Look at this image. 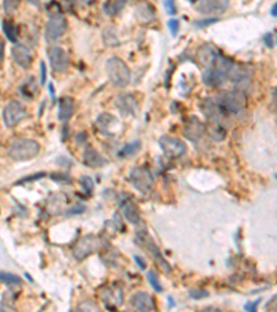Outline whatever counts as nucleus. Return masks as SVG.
Instances as JSON below:
<instances>
[{"mask_svg":"<svg viewBox=\"0 0 277 312\" xmlns=\"http://www.w3.org/2000/svg\"><path fill=\"white\" fill-rule=\"evenodd\" d=\"M27 111L24 104L19 103L17 100H13L4 105L3 108V121L7 128H14L16 125L21 122L22 118H25Z\"/></svg>","mask_w":277,"mask_h":312,"instance_id":"nucleus-7","label":"nucleus"},{"mask_svg":"<svg viewBox=\"0 0 277 312\" xmlns=\"http://www.w3.org/2000/svg\"><path fill=\"white\" fill-rule=\"evenodd\" d=\"M50 178L55 182H61V183H71V178L64 173H52Z\"/></svg>","mask_w":277,"mask_h":312,"instance_id":"nucleus-35","label":"nucleus"},{"mask_svg":"<svg viewBox=\"0 0 277 312\" xmlns=\"http://www.w3.org/2000/svg\"><path fill=\"white\" fill-rule=\"evenodd\" d=\"M81 185H82V189L86 191V194H92L94 183H93V180L89 176H82L81 178Z\"/></svg>","mask_w":277,"mask_h":312,"instance_id":"nucleus-31","label":"nucleus"},{"mask_svg":"<svg viewBox=\"0 0 277 312\" xmlns=\"http://www.w3.org/2000/svg\"><path fill=\"white\" fill-rule=\"evenodd\" d=\"M1 282L7 286H19L21 284V279L17 275L7 274V272H1Z\"/></svg>","mask_w":277,"mask_h":312,"instance_id":"nucleus-30","label":"nucleus"},{"mask_svg":"<svg viewBox=\"0 0 277 312\" xmlns=\"http://www.w3.org/2000/svg\"><path fill=\"white\" fill-rule=\"evenodd\" d=\"M65 31H67V19L61 14L50 17L46 25V31H45L46 40L49 43H54L64 35Z\"/></svg>","mask_w":277,"mask_h":312,"instance_id":"nucleus-10","label":"nucleus"},{"mask_svg":"<svg viewBox=\"0 0 277 312\" xmlns=\"http://www.w3.org/2000/svg\"><path fill=\"white\" fill-rule=\"evenodd\" d=\"M189 1H191V3H194V1H197V0H189Z\"/></svg>","mask_w":277,"mask_h":312,"instance_id":"nucleus-50","label":"nucleus"},{"mask_svg":"<svg viewBox=\"0 0 277 312\" xmlns=\"http://www.w3.org/2000/svg\"><path fill=\"white\" fill-rule=\"evenodd\" d=\"M105 72L111 84L117 87H126L130 84V69L118 57H111L105 61Z\"/></svg>","mask_w":277,"mask_h":312,"instance_id":"nucleus-2","label":"nucleus"},{"mask_svg":"<svg viewBox=\"0 0 277 312\" xmlns=\"http://www.w3.org/2000/svg\"><path fill=\"white\" fill-rule=\"evenodd\" d=\"M218 53L213 48H211L209 45H204L203 48H200L198 53H197V58L200 61V64L205 68V69H209L215 66L216 60H218Z\"/></svg>","mask_w":277,"mask_h":312,"instance_id":"nucleus-20","label":"nucleus"},{"mask_svg":"<svg viewBox=\"0 0 277 312\" xmlns=\"http://www.w3.org/2000/svg\"><path fill=\"white\" fill-rule=\"evenodd\" d=\"M141 149V143L138 140H135V142H130L128 144H125L120 152H118V157L120 158H128V157H133L136 153Z\"/></svg>","mask_w":277,"mask_h":312,"instance_id":"nucleus-27","label":"nucleus"},{"mask_svg":"<svg viewBox=\"0 0 277 312\" xmlns=\"http://www.w3.org/2000/svg\"><path fill=\"white\" fill-rule=\"evenodd\" d=\"M103 40L107 46H118L120 45V40L117 38V34H115V29L114 28H107L104 29L103 32Z\"/></svg>","mask_w":277,"mask_h":312,"instance_id":"nucleus-28","label":"nucleus"},{"mask_svg":"<svg viewBox=\"0 0 277 312\" xmlns=\"http://www.w3.org/2000/svg\"><path fill=\"white\" fill-rule=\"evenodd\" d=\"M263 42L266 43L268 48H272V46H273V36H272V34H266V35L263 36Z\"/></svg>","mask_w":277,"mask_h":312,"instance_id":"nucleus-42","label":"nucleus"},{"mask_svg":"<svg viewBox=\"0 0 277 312\" xmlns=\"http://www.w3.org/2000/svg\"><path fill=\"white\" fill-rule=\"evenodd\" d=\"M260 304V300H257V301H254V303H247L244 305V310L245 311H257V308H258V305Z\"/></svg>","mask_w":277,"mask_h":312,"instance_id":"nucleus-38","label":"nucleus"},{"mask_svg":"<svg viewBox=\"0 0 277 312\" xmlns=\"http://www.w3.org/2000/svg\"><path fill=\"white\" fill-rule=\"evenodd\" d=\"M207 132L211 136V139L216 140V142H221L226 136V128L223 123L209 122L207 125Z\"/></svg>","mask_w":277,"mask_h":312,"instance_id":"nucleus-24","label":"nucleus"},{"mask_svg":"<svg viewBox=\"0 0 277 312\" xmlns=\"http://www.w3.org/2000/svg\"><path fill=\"white\" fill-rule=\"evenodd\" d=\"M266 308L268 310H273V311H277V295H275L270 301L266 305Z\"/></svg>","mask_w":277,"mask_h":312,"instance_id":"nucleus-41","label":"nucleus"},{"mask_svg":"<svg viewBox=\"0 0 277 312\" xmlns=\"http://www.w3.org/2000/svg\"><path fill=\"white\" fill-rule=\"evenodd\" d=\"M82 162L86 167H89V168H100V167L107 164V161L100 156V153L97 152V150H94L92 146H86L85 147L82 156Z\"/></svg>","mask_w":277,"mask_h":312,"instance_id":"nucleus-19","label":"nucleus"},{"mask_svg":"<svg viewBox=\"0 0 277 312\" xmlns=\"http://www.w3.org/2000/svg\"><path fill=\"white\" fill-rule=\"evenodd\" d=\"M168 28L171 31V34H172L173 36H176L177 32H179V28H180V22L175 18L169 19V21H168Z\"/></svg>","mask_w":277,"mask_h":312,"instance_id":"nucleus-33","label":"nucleus"},{"mask_svg":"<svg viewBox=\"0 0 277 312\" xmlns=\"http://www.w3.org/2000/svg\"><path fill=\"white\" fill-rule=\"evenodd\" d=\"M229 7V0H200L195 4V9L198 13L205 16L222 14Z\"/></svg>","mask_w":277,"mask_h":312,"instance_id":"nucleus-13","label":"nucleus"},{"mask_svg":"<svg viewBox=\"0 0 277 312\" xmlns=\"http://www.w3.org/2000/svg\"><path fill=\"white\" fill-rule=\"evenodd\" d=\"M82 4H92V3H94L96 0H79Z\"/></svg>","mask_w":277,"mask_h":312,"instance_id":"nucleus-48","label":"nucleus"},{"mask_svg":"<svg viewBox=\"0 0 277 312\" xmlns=\"http://www.w3.org/2000/svg\"><path fill=\"white\" fill-rule=\"evenodd\" d=\"M270 14L273 16V17H277V1L273 4V7H272V11H270Z\"/></svg>","mask_w":277,"mask_h":312,"instance_id":"nucleus-45","label":"nucleus"},{"mask_svg":"<svg viewBox=\"0 0 277 312\" xmlns=\"http://www.w3.org/2000/svg\"><path fill=\"white\" fill-rule=\"evenodd\" d=\"M133 258H135V261H136V264H138V266H140V269H146V261H144V260H143L141 257L135 256V257H133Z\"/></svg>","mask_w":277,"mask_h":312,"instance_id":"nucleus-43","label":"nucleus"},{"mask_svg":"<svg viewBox=\"0 0 277 312\" xmlns=\"http://www.w3.org/2000/svg\"><path fill=\"white\" fill-rule=\"evenodd\" d=\"M121 206V211L123 214L125 219L130 222L132 225H138L140 224V211H138V207L129 199L121 200L120 201Z\"/></svg>","mask_w":277,"mask_h":312,"instance_id":"nucleus-18","label":"nucleus"},{"mask_svg":"<svg viewBox=\"0 0 277 312\" xmlns=\"http://www.w3.org/2000/svg\"><path fill=\"white\" fill-rule=\"evenodd\" d=\"M207 132V125L203 123L197 117H189L183 128V133L185 136L191 140V142L197 143L200 142V139L203 138Z\"/></svg>","mask_w":277,"mask_h":312,"instance_id":"nucleus-12","label":"nucleus"},{"mask_svg":"<svg viewBox=\"0 0 277 312\" xmlns=\"http://www.w3.org/2000/svg\"><path fill=\"white\" fill-rule=\"evenodd\" d=\"M115 107L121 111V114L123 115H129L133 117L138 114V100L136 97L130 93H120L115 97Z\"/></svg>","mask_w":277,"mask_h":312,"instance_id":"nucleus-14","label":"nucleus"},{"mask_svg":"<svg viewBox=\"0 0 277 312\" xmlns=\"http://www.w3.org/2000/svg\"><path fill=\"white\" fill-rule=\"evenodd\" d=\"M47 54H49V61H50L52 69L54 72L61 74V72L67 71L68 64H69V60H68V54L65 53L64 49L58 48V46H53V48L49 49Z\"/></svg>","mask_w":277,"mask_h":312,"instance_id":"nucleus-11","label":"nucleus"},{"mask_svg":"<svg viewBox=\"0 0 277 312\" xmlns=\"http://www.w3.org/2000/svg\"><path fill=\"white\" fill-rule=\"evenodd\" d=\"M0 50H1V56H0V60L3 61L4 60V42L0 43Z\"/></svg>","mask_w":277,"mask_h":312,"instance_id":"nucleus-46","label":"nucleus"},{"mask_svg":"<svg viewBox=\"0 0 277 312\" xmlns=\"http://www.w3.org/2000/svg\"><path fill=\"white\" fill-rule=\"evenodd\" d=\"M28 3H29V4H32V6H39V4H40V1H42V0H27Z\"/></svg>","mask_w":277,"mask_h":312,"instance_id":"nucleus-47","label":"nucleus"},{"mask_svg":"<svg viewBox=\"0 0 277 312\" xmlns=\"http://www.w3.org/2000/svg\"><path fill=\"white\" fill-rule=\"evenodd\" d=\"M147 280L148 283H150V286H151L157 293H161V292L164 290V289H162V284L159 282V277H158L157 272H154V271L147 272Z\"/></svg>","mask_w":277,"mask_h":312,"instance_id":"nucleus-29","label":"nucleus"},{"mask_svg":"<svg viewBox=\"0 0 277 312\" xmlns=\"http://www.w3.org/2000/svg\"><path fill=\"white\" fill-rule=\"evenodd\" d=\"M125 3H126V0H107L103 4V10L107 16H115L123 9Z\"/></svg>","mask_w":277,"mask_h":312,"instance_id":"nucleus-25","label":"nucleus"},{"mask_svg":"<svg viewBox=\"0 0 277 312\" xmlns=\"http://www.w3.org/2000/svg\"><path fill=\"white\" fill-rule=\"evenodd\" d=\"M11 56H13V60L14 63L19 66L21 68L27 69L31 67L32 64V52L31 49L27 48L25 45H18L16 43L13 49H11Z\"/></svg>","mask_w":277,"mask_h":312,"instance_id":"nucleus-17","label":"nucleus"},{"mask_svg":"<svg viewBox=\"0 0 277 312\" xmlns=\"http://www.w3.org/2000/svg\"><path fill=\"white\" fill-rule=\"evenodd\" d=\"M136 240H138L140 247L144 248L148 254L153 257V260H154L165 272H169V271H171V265H169V262L162 257L161 250L158 248L157 244L154 243V240L151 239V236L148 235L146 230H140V232H138V233H136Z\"/></svg>","mask_w":277,"mask_h":312,"instance_id":"nucleus-4","label":"nucleus"},{"mask_svg":"<svg viewBox=\"0 0 277 312\" xmlns=\"http://www.w3.org/2000/svg\"><path fill=\"white\" fill-rule=\"evenodd\" d=\"M37 92H39V89H37V84L34 79V76H29L27 81L19 86V93L27 99H34L37 95Z\"/></svg>","mask_w":277,"mask_h":312,"instance_id":"nucleus-23","label":"nucleus"},{"mask_svg":"<svg viewBox=\"0 0 277 312\" xmlns=\"http://www.w3.org/2000/svg\"><path fill=\"white\" fill-rule=\"evenodd\" d=\"M43 176H46V173H45V172H40V173H36V175H32V176H27L25 179L19 180L18 183H24V182H31V180L40 179V178H43Z\"/></svg>","mask_w":277,"mask_h":312,"instance_id":"nucleus-39","label":"nucleus"},{"mask_svg":"<svg viewBox=\"0 0 277 312\" xmlns=\"http://www.w3.org/2000/svg\"><path fill=\"white\" fill-rule=\"evenodd\" d=\"M189 294H190V297L194 298V300H200V298H204V297L208 295V293L205 290H203V289H193V290L189 292Z\"/></svg>","mask_w":277,"mask_h":312,"instance_id":"nucleus-34","label":"nucleus"},{"mask_svg":"<svg viewBox=\"0 0 277 312\" xmlns=\"http://www.w3.org/2000/svg\"><path fill=\"white\" fill-rule=\"evenodd\" d=\"M75 110V103H74V99L72 97H69V96H64V97H61L60 99V102H58V120L60 121H68L71 117H72V114H74Z\"/></svg>","mask_w":277,"mask_h":312,"instance_id":"nucleus-22","label":"nucleus"},{"mask_svg":"<svg viewBox=\"0 0 277 312\" xmlns=\"http://www.w3.org/2000/svg\"><path fill=\"white\" fill-rule=\"evenodd\" d=\"M158 144L162 153L169 158H179L187 152V146L185 142L177 138H172V136H161Z\"/></svg>","mask_w":277,"mask_h":312,"instance_id":"nucleus-8","label":"nucleus"},{"mask_svg":"<svg viewBox=\"0 0 277 312\" xmlns=\"http://www.w3.org/2000/svg\"><path fill=\"white\" fill-rule=\"evenodd\" d=\"M200 110L205 115V118L208 120V122L223 123L225 118L227 117V114L222 110V107L219 105L216 99H209V97L204 99L200 103Z\"/></svg>","mask_w":277,"mask_h":312,"instance_id":"nucleus-9","label":"nucleus"},{"mask_svg":"<svg viewBox=\"0 0 277 312\" xmlns=\"http://www.w3.org/2000/svg\"><path fill=\"white\" fill-rule=\"evenodd\" d=\"M68 204V197L65 196L64 193H57L53 194L49 203H47V211L52 214V215H60L61 212H64L65 208Z\"/></svg>","mask_w":277,"mask_h":312,"instance_id":"nucleus-21","label":"nucleus"},{"mask_svg":"<svg viewBox=\"0 0 277 312\" xmlns=\"http://www.w3.org/2000/svg\"><path fill=\"white\" fill-rule=\"evenodd\" d=\"M83 211H85V207L81 206V204H76V206H74V207L68 209L67 215H76V214H81V212H83Z\"/></svg>","mask_w":277,"mask_h":312,"instance_id":"nucleus-37","label":"nucleus"},{"mask_svg":"<svg viewBox=\"0 0 277 312\" xmlns=\"http://www.w3.org/2000/svg\"><path fill=\"white\" fill-rule=\"evenodd\" d=\"M3 32H4V36L6 39L11 42V43H17V39H18V28L14 22L11 21H3Z\"/></svg>","mask_w":277,"mask_h":312,"instance_id":"nucleus-26","label":"nucleus"},{"mask_svg":"<svg viewBox=\"0 0 277 312\" xmlns=\"http://www.w3.org/2000/svg\"><path fill=\"white\" fill-rule=\"evenodd\" d=\"M49 92H50V93H52V97H53V99H54V90H53V85H52V84H50V85H49Z\"/></svg>","mask_w":277,"mask_h":312,"instance_id":"nucleus-49","label":"nucleus"},{"mask_svg":"<svg viewBox=\"0 0 277 312\" xmlns=\"http://www.w3.org/2000/svg\"><path fill=\"white\" fill-rule=\"evenodd\" d=\"M99 247H100L99 237L94 235H86L75 243L74 248H72V256L75 260L82 261L89 256H92L93 253H96L99 250Z\"/></svg>","mask_w":277,"mask_h":312,"instance_id":"nucleus-6","label":"nucleus"},{"mask_svg":"<svg viewBox=\"0 0 277 312\" xmlns=\"http://www.w3.org/2000/svg\"><path fill=\"white\" fill-rule=\"evenodd\" d=\"M19 0H3V10L4 13H13L18 7Z\"/></svg>","mask_w":277,"mask_h":312,"instance_id":"nucleus-32","label":"nucleus"},{"mask_svg":"<svg viewBox=\"0 0 277 312\" xmlns=\"http://www.w3.org/2000/svg\"><path fill=\"white\" fill-rule=\"evenodd\" d=\"M165 9H166V13H168L169 16L175 14L176 13L175 0H165Z\"/></svg>","mask_w":277,"mask_h":312,"instance_id":"nucleus-36","label":"nucleus"},{"mask_svg":"<svg viewBox=\"0 0 277 312\" xmlns=\"http://www.w3.org/2000/svg\"><path fill=\"white\" fill-rule=\"evenodd\" d=\"M46 82V64L42 61L40 63V84L43 85Z\"/></svg>","mask_w":277,"mask_h":312,"instance_id":"nucleus-40","label":"nucleus"},{"mask_svg":"<svg viewBox=\"0 0 277 312\" xmlns=\"http://www.w3.org/2000/svg\"><path fill=\"white\" fill-rule=\"evenodd\" d=\"M96 126L97 129L107 136H115L118 135V131H115V128L120 126V121L117 120V117H114L112 114L104 113L100 114L96 120Z\"/></svg>","mask_w":277,"mask_h":312,"instance_id":"nucleus-15","label":"nucleus"},{"mask_svg":"<svg viewBox=\"0 0 277 312\" xmlns=\"http://www.w3.org/2000/svg\"><path fill=\"white\" fill-rule=\"evenodd\" d=\"M272 97H273V103H275V107H276V111H277V87H275V89H273Z\"/></svg>","mask_w":277,"mask_h":312,"instance_id":"nucleus-44","label":"nucleus"},{"mask_svg":"<svg viewBox=\"0 0 277 312\" xmlns=\"http://www.w3.org/2000/svg\"><path fill=\"white\" fill-rule=\"evenodd\" d=\"M130 305L135 310H138V311H156V301H154V298L148 293H144V292H136V293L132 294V297H130Z\"/></svg>","mask_w":277,"mask_h":312,"instance_id":"nucleus-16","label":"nucleus"},{"mask_svg":"<svg viewBox=\"0 0 277 312\" xmlns=\"http://www.w3.org/2000/svg\"><path fill=\"white\" fill-rule=\"evenodd\" d=\"M216 100L222 107V110L227 115L229 114H239L245 108L247 93H244L240 89H233V90L222 93Z\"/></svg>","mask_w":277,"mask_h":312,"instance_id":"nucleus-3","label":"nucleus"},{"mask_svg":"<svg viewBox=\"0 0 277 312\" xmlns=\"http://www.w3.org/2000/svg\"><path fill=\"white\" fill-rule=\"evenodd\" d=\"M130 183L133 188L143 194H148L154 188V178L153 173L146 167H135L129 173Z\"/></svg>","mask_w":277,"mask_h":312,"instance_id":"nucleus-5","label":"nucleus"},{"mask_svg":"<svg viewBox=\"0 0 277 312\" xmlns=\"http://www.w3.org/2000/svg\"><path fill=\"white\" fill-rule=\"evenodd\" d=\"M40 150V146L36 140L34 139H27V138H16L13 139L9 144L7 154L13 161H28L35 158Z\"/></svg>","mask_w":277,"mask_h":312,"instance_id":"nucleus-1","label":"nucleus"}]
</instances>
